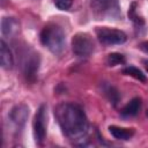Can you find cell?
<instances>
[{
    "label": "cell",
    "mask_w": 148,
    "mask_h": 148,
    "mask_svg": "<svg viewBox=\"0 0 148 148\" xmlns=\"http://www.w3.org/2000/svg\"><path fill=\"white\" fill-rule=\"evenodd\" d=\"M139 47H140V50H142L143 52L148 53V40H147V42H142V43H140Z\"/></svg>",
    "instance_id": "18"
},
{
    "label": "cell",
    "mask_w": 148,
    "mask_h": 148,
    "mask_svg": "<svg viewBox=\"0 0 148 148\" xmlns=\"http://www.w3.org/2000/svg\"><path fill=\"white\" fill-rule=\"evenodd\" d=\"M90 9L97 20H117L120 17L118 0H90Z\"/></svg>",
    "instance_id": "3"
},
{
    "label": "cell",
    "mask_w": 148,
    "mask_h": 148,
    "mask_svg": "<svg viewBox=\"0 0 148 148\" xmlns=\"http://www.w3.org/2000/svg\"><path fill=\"white\" fill-rule=\"evenodd\" d=\"M138 5L136 2H132L130 8H128V18L133 22V24L135 25L136 29H140L142 27H145V20L138 14Z\"/></svg>",
    "instance_id": "13"
},
{
    "label": "cell",
    "mask_w": 148,
    "mask_h": 148,
    "mask_svg": "<svg viewBox=\"0 0 148 148\" xmlns=\"http://www.w3.org/2000/svg\"><path fill=\"white\" fill-rule=\"evenodd\" d=\"M146 114H147V117H148V110H147V113H146Z\"/></svg>",
    "instance_id": "20"
},
{
    "label": "cell",
    "mask_w": 148,
    "mask_h": 148,
    "mask_svg": "<svg viewBox=\"0 0 148 148\" xmlns=\"http://www.w3.org/2000/svg\"><path fill=\"white\" fill-rule=\"evenodd\" d=\"M94 40L87 32H77L72 38V50L76 57H89L94 51Z\"/></svg>",
    "instance_id": "4"
},
{
    "label": "cell",
    "mask_w": 148,
    "mask_h": 148,
    "mask_svg": "<svg viewBox=\"0 0 148 148\" xmlns=\"http://www.w3.org/2000/svg\"><path fill=\"white\" fill-rule=\"evenodd\" d=\"M39 56L35 52L28 53L23 60V74L29 82H35L37 77V72L39 68Z\"/></svg>",
    "instance_id": "7"
},
{
    "label": "cell",
    "mask_w": 148,
    "mask_h": 148,
    "mask_svg": "<svg viewBox=\"0 0 148 148\" xmlns=\"http://www.w3.org/2000/svg\"><path fill=\"white\" fill-rule=\"evenodd\" d=\"M54 6L60 10H67L71 8L73 0H53Z\"/></svg>",
    "instance_id": "17"
},
{
    "label": "cell",
    "mask_w": 148,
    "mask_h": 148,
    "mask_svg": "<svg viewBox=\"0 0 148 148\" xmlns=\"http://www.w3.org/2000/svg\"><path fill=\"white\" fill-rule=\"evenodd\" d=\"M46 106L40 105L37 110L34 121H32V128H34V138L37 145H43L45 138H46Z\"/></svg>",
    "instance_id": "6"
},
{
    "label": "cell",
    "mask_w": 148,
    "mask_h": 148,
    "mask_svg": "<svg viewBox=\"0 0 148 148\" xmlns=\"http://www.w3.org/2000/svg\"><path fill=\"white\" fill-rule=\"evenodd\" d=\"M103 91H104V94L106 95V97L109 98V101H110L113 105H117V103L119 102V92H118V90H117L113 86L104 84Z\"/></svg>",
    "instance_id": "15"
},
{
    "label": "cell",
    "mask_w": 148,
    "mask_h": 148,
    "mask_svg": "<svg viewBox=\"0 0 148 148\" xmlns=\"http://www.w3.org/2000/svg\"><path fill=\"white\" fill-rule=\"evenodd\" d=\"M0 61H1L2 68H5V69L13 68L14 57H13V53L9 50L8 45L5 43V40H1V43H0Z\"/></svg>",
    "instance_id": "11"
},
{
    "label": "cell",
    "mask_w": 148,
    "mask_h": 148,
    "mask_svg": "<svg viewBox=\"0 0 148 148\" xmlns=\"http://www.w3.org/2000/svg\"><path fill=\"white\" fill-rule=\"evenodd\" d=\"M9 120L17 127V128H22L25 124V121L28 120V117H29V108L25 105V104H17L15 105L9 114Z\"/></svg>",
    "instance_id": "8"
},
{
    "label": "cell",
    "mask_w": 148,
    "mask_h": 148,
    "mask_svg": "<svg viewBox=\"0 0 148 148\" xmlns=\"http://www.w3.org/2000/svg\"><path fill=\"white\" fill-rule=\"evenodd\" d=\"M40 42L53 54L59 56L65 50V45H66L65 32L58 24L49 23L43 28L40 32Z\"/></svg>",
    "instance_id": "2"
},
{
    "label": "cell",
    "mask_w": 148,
    "mask_h": 148,
    "mask_svg": "<svg viewBox=\"0 0 148 148\" xmlns=\"http://www.w3.org/2000/svg\"><path fill=\"white\" fill-rule=\"evenodd\" d=\"M142 64L145 65V67H146V69L148 71V59H145V60L142 61Z\"/></svg>",
    "instance_id": "19"
},
{
    "label": "cell",
    "mask_w": 148,
    "mask_h": 148,
    "mask_svg": "<svg viewBox=\"0 0 148 148\" xmlns=\"http://www.w3.org/2000/svg\"><path fill=\"white\" fill-rule=\"evenodd\" d=\"M140 109H141V98L140 97H134L120 110V116L124 117V118L135 117L139 113Z\"/></svg>",
    "instance_id": "10"
},
{
    "label": "cell",
    "mask_w": 148,
    "mask_h": 148,
    "mask_svg": "<svg viewBox=\"0 0 148 148\" xmlns=\"http://www.w3.org/2000/svg\"><path fill=\"white\" fill-rule=\"evenodd\" d=\"M20 31V22L15 17H2L1 32L6 37H15Z\"/></svg>",
    "instance_id": "9"
},
{
    "label": "cell",
    "mask_w": 148,
    "mask_h": 148,
    "mask_svg": "<svg viewBox=\"0 0 148 148\" xmlns=\"http://www.w3.org/2000/svg\"><path fill=\"white\" fill-rule=\"evenodd\" d=\"M125 64V57L120 53H110L106 57V65L110 67Z\"/></svg>",
    "instance_id": "16"
},
{
    "label": "cell",
    "mask_w": 148,
    "mask_h": 148,
    "mask_svg": "<svg viewBox=\"0 0 148 148\" xmlns=\"http://www.w3.org/2000/svg\"><path fill=\"white\" fill-rule=\"evenodd\" d=\"M96 36H97L98 40L102 44H105V45L123 44L127 39V36L124 31L118 30V29L106 28V27L97 28L96 29Z\"/></svg>",
    "instance_id": "5"
},
{
    "label": "cell",
    "mask_w": 148,
    "mask_h": 148,
    "mask_svg": "<svg viewBox=\"0 0 148 148\" xmlns=\"http://www.w3.org/2000/svg\"><path fill=\"white\" fill-rule=\"evenodd\" d=\"M56 119L64 135L74 145L84 146L88 141L89 123L83 110L73 103H60L54 108Z\"/></svg>",
    "instance_id": "1"
},
{
    "label": "cell",
    "mask_w": 148,
    "mask_h": 148,
    "mask_svg": "<svg viewBox=\"0 0 148 148\" xmlns=\"http://www.w3.org/2000/svg\"><path fill=\"white\" fill-rule=\"evenodd\" d=\"M121 72H123V74L128 75V76H132V77H134V79H136V80H139L141 82H146L147 81L146 75L139 68H136L134 66H126V67H124L121 69Z\"/></svg>",
    "instance_id": "14"
},
{
    "label": "cell",
    "mask_w": 148,
    "mask_h": 148,
    "mask_svg": "<svg viewBox=\"0 0 148 148\" xmlns=\"http://www.w3.org/2000/svg\"><path fill=\"white\" fill-rule=\"evenodd\" d=\"M109 132L114 139L123 140V141H127L134 135V130L133 128H125V127H119V126H116V125L109 126Z\"/></svg>",
    "instance_id": "12"
}]
</instances>
